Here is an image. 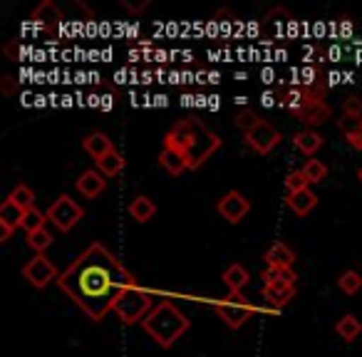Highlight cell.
Instances as JSON below:
<instances>
[{"instance_id":"cell-1","label":"cell","mask_w":362,"mask_h":357,"mask_svg":"<svg viewBox=\"0 0 362 357\" xmlns=\"http://www.w3.org/2000/svg\"><path fill=\"white\" fill-rule=\"evenodd\" d=\"M55 283L92 322H100L115 308L117 298L136 281L102 243H92L60 273Z\"/></svg>"},{"instance_id":"cell-2","label":"cell","mask_w":362,"mask_h":357,"mask_svg":"<svg viewBox=\"0 0 362 357\" xmlns=\"http://www.w3.org/2000/svg\"><path fill=\"white\" fill-rule=\"evenodd\" d=\"M164 146L184 154L189 169H199L221 146V136L199 119H179L166 131Z\"/></svg>"},{"instance_id":"cell-3","label":"cell","mask_w":362,"mask_h":357,"mask_svg":"<svg viewBox=\"0 0 362 357\" xmlns=\"http://www.w3.org/2000/svg\"><path fill=\"white\" fill-rule=\"evenodd\" d=\"M141 327H144V332L156 345L166 350V347L174 345V342L192 327V322H189V317L171 300H161L159 305H154V310L144 317Z\"/></svg>"},{"instance_id":"cell-4","label":"cell","mask_w":362,"mask_h":357,"mask_svg":"<svg viewBox=\"0 0 362 357\" xmlns=\"http://www.w3.org/2000/svg\"><path fill=\"white\" fill-rule=\"evenodd\" d=\"M112 310L117 312L124 325H134V322H144V317L154 310V303H151V293L144 291L141 286H129L119 298L115 300V308Z\"/></svg>"},{"instance_id":"cell-5","label":"cell","mask_w":362,"mask_h":357,"mask_svg":"<svg viewBox=\"0 0 362 357\" xmlns=\"http://www.w3.org/2000/svg\"><path fill=\"white\" fill-rule=\"evenodd\" d=\"M300 105L293 115L308 127H320L330 119V105L325 102V87H317V85H308L300 87Z\"/></svg>"},{"instance_id":"cell-6","label":"cell","mask_w":362,"mask_h":357,"mask_svg":"<svg viewBox=\"0 0 362 357\" xmlns=\"http://www.w3.org/2000/svg\"><path fill=\"white\" fill-rule=\"evenodd\" d=\"M82 216H85V209H82L75 199L67 197V194H62L60 199H55V201L50 204V209H47V221L62 233L72 231V228L80 223Z\"/></svg>"},{"instance_id":"cell-7","label":"cell","mask_w":362,"mask_h":357,"mask_svg":"<svg viewBox=\"0 0 362 357\" xmlns=\"http://www.w3.org/2000/svg\"><path fill=\"white\" fill-rule=\"evenodd\" d=\"M216 312L223 317V322H226L228 327L238 330V327L246 325L248 317L253 315V303L248 300L243 293H228L226 298H221V300L216 303Z\"/></svg>"},{"instance_id":"cell-8","label":"cell","mask_w":362,"mask_h":357,"mask_svg":"<svg viewBox=\"0 0 362 357\" xmlns=\"http://www.w3.org/2000/svg\"><path fill=\"white\" fill-rule=\"evenodd\" d=\"M281 139H283V134L271 124V122H266V119H261L246 134V144L251 146L256 154H261V156L271 154V151L276 149L278 144H281Z\"/></svg>"},{"instance_id":"cell-9","label":"cell","mask_w":362,"mask_h":357,"mask_svg":"<svg viewBox=\"0 0 362 357\" xmlns=\"http://www.w3.org/2000/svg\"><path fill=\"white\" fill-rule=\"evenodd\" d=\"M23 276H25L28 281H30V286L37 288V291H42L45 286H50L52 281H57V278H60V276H57L55 263H52L45 253L30 258V261L23 266Z\"/></svg>"},{"instance_id":"cell-10","label":"cell","mask_w":362,"mask_h":357,"mask_svg":"<svg viewBox=\"0 0 362 357\" xmlns=\"http://www.w3.org/2000/svg\"><path fill=\"white\" fill-rule=\"evenodd\" d=\"M216 211L221 213L228 223H241L243 218L248 216V211H251V201H248L241 192H228L218 199Z\"/></svg>"},{"instance_id":"cell-11","label":"cell","mask_w":362,"mask_h":357,"mask_svg":"<svg viewBox=\"0 0 362 357\" xmlns=\"http://www.w3.org/2000/svg\"><path fill=\"white\" fill-rule=\"evenodd\" d=\"M23 218H25V211L18 204H13L11 199L0 204V241H8L11 233L18 226H23Z\"/></svg>"},{"instance_id":"cell-12","label":"cell","mask_w":362,"mask_h":357,"mask_svg":"<svg viewBox=\"0 0 362 357\" xmlns=\"http://www.w3.org/2000/svg\"><path fill=\"white\" fill-rule=\"evenodd\" d=\"M293 298H296V286H293V283H271V286H263V300H266L273 310L286 308Z\"/></svg>"},{"instance_id":"cell-13","label":"cell","mask_w":362,"mask_h":357,"mask_svg":"<svg viewBox=\"0 0 362 357\" xmlns=\"http://www.w3.org/2000/svg\"><path fill=\"white\" fill-rule=\"evenodd\" d=\"M77 192L82 194L85 199H97L100 194H105L107 189V176H102L97 169H87L85 174L75 182Z\"/></svg>"},{"instance_id":"cell-14","label":"cell","mask_w":362,"mask_h":357,"mask_svg":"<svg viewBox=\"0 0 362 357\" xmlns=\"http://www.w3.org/2000/svg\"><path fill=\"white\" fill-rule=\"evenodd\" d=\"M263 261H266V266H271V268H293L296 253H293V248L288 246V243L276 241L266 253H263Z\"/></svg>"},{"instance_id":"cell-15","label":"cell","mask_w":362,"mask_h":357,"mask_svg":"<svg viewBox=\"0 0 362 357\" xmlns=\"http://www.w3.org/2000/svg\"><path fill=\"white\" fill-rule=\"evenodd\" d=\"M286 204L296 216H308L313 209L317 206V197L313 189H303V192H293L286 197Z\"/></svg>"},{"instance_id":"cell-16","label":"cell","mask_w":362,"mask_h":357,"mask_svg":"<svg viewBox=\"0 0 362 357\" xmlns=\"http://www.w3.org/2000/svg\"><path fill=\"white\" fill-rule=\"evenodd\" d=\"M82 146H85V151L95 161L105 159L107 154H112V151H115V144H112V139L107 134H102V131H95V134L87 136V139L82 141Z\"/></svg>"},{"instance_id":"cell-17","label":"cell","mask_w":362,"mask_h":357,"mask_svg":"<svg viewBox=\"0 0 362 357\" xmlns=\"http://www.w3.org/2000/svg\"><path fill=\"white\" fill-rule=\"evenodd\" d=\"M293 144H296L298 151H303V154L310 156V154H315L322 144H325V139H322V134H317V131L305 129V131H298V134L293 136Z\"/></svg>"},{"instance_id":"cell-18","label":"cell","mask_w":362,"mask_h":357,"mask_svg":"<svg viewBox=\"0 0 362 357\" xmlns=\"http://www.w3.org/2000/svg\"><path fill=\"white\" fill-rule=\"evenodd\" d=\"M248 281H251V276H248L246 268L238 266V263H231V266L223 271V283H226L231 293H241L243 288L248 286Z\"/></svg>"},{"instance_id":"cell-19","label":"cell","mask_w":362,"mask_h":357,"mask_svg":"<svg viewBox=\"0 0 362 357\" xmlns=\"http://www.w3.org/2000/svg\"><path fill=\"white\" fill-rule=\"evenodd\" d=\"M159 164L164 166V169L169 171L171 176H179V174H184V171L189 169V164H187V159H184V154H179V151L169 149V146H164V149H161Z\"/></svg>"},{"instance_id":"cell-20","label":"cell","mask_w":362,"mask_h":357,"mask_svg":"<svg viewBox=\"0 0 362 357\" xmlns=\"http://www.w3.org/2000/svg\"><path fill=\"white\" fill-rule=\"evenodd\" d=\"M335 332L345 342H355L357 337L362 335V322L357 320V317L352 315V312H347V315H342L340 320L335 322Z\"/></svg>"},{"instance_id":"cell-21","label":"cell","mask_w":362,"mask_h":357,"mask_svg":"<svg viewBox=\"0 0 362 357\" xmlns=\"http://www.w3.org/2000/svg\"><path fill=\"white\" fill-rule=\"evenodd\" d=\"M156 213V206L149 197H134L129 204V216L134 218L136 223H146L151 216Z\"/></svg>"},{"instance_id":"cell-22","label":"cell","mask_w":362,"mask_h":357,"mask_svg":"<svg viewBox=\"0 0 362 357\" xmlns=\"http://www.w3.org/2000/svg\"><path fill=\"white\" fill-rule=\"evenodd\" d=\"M33 21L40 23V25H45V28H52V25H60L62 23V13L52 0H47V3H42V6L33 13Z\"/></svg>"},{"instance_id":"cell-23","label":"cell","mask_w":362,"mask_h":357,"mask_svg":"<svg viewBox=\"0 0 362 357\" xmlns=\"http://www.w3.org/2000/svg\"><path fill=\"white\" fill-rule=\"evenodd\" d=\"M263 286H271V283H293L296 286L298 276L293 273V268H271L266 266V271L261 273Z\"/></svg>"},{"instance_id":"cell-24","label":"cell","mask_w":362,"mask_h":357,"mask_svg":"<svg viewBox=\"0 0 362 357\" xmlns=\"http://www.w3.org/2000/svg\"><path fill=\"white\" fill-rule=\"evenodd\" d=\"M122 169H124V156L117 149L112 151V154H107L105 159L97 161V171H100L102 176H117Z\"/></svg>"},{"instance_id":"cell-25","label":"cell","mask_w":362,"mask_h":357,"mask_svg":"<svg viewBox=\"0 0 362 357\" xmlns=\"http://www.w3.org/2000/svg\"><path fill=\"white\" fill-rule=\"evenodd\" d=\"M11 199L13 204H18V206L23 209V211H28V209H33L35 206V192H33L30 187H28V184H18L16 189H13L11 192Z\"/></svg>"},{"instance_id":"cell-26","label":"cell","mask_w":362,"mask_h":357,"mask_svg":"<svg viewBox=\"0 0 362 357\" xmlns=\"http://www.w3.org/2000/svg\"><path fill=\"white\" fill-rule=\"evenodd\" d=\"M45 223H47V211H40V209L33 206L25 211V218H23L21 228H25V233H35V231H40V228H45Z\"/></svg>"},{"instance_id":"cell-27","label":"cell","mask_w":362,"mask_h":357,"mask_svg":"<svg viewBox=\"0 0 362 357\" xmlns=\"http://www.w3.org/2000/svg\"><path fill=\"white\" fill-rule=\"evenodd\" d=\"M337 288H340L345 295H355L362 288V276L357 271H345L340 278H337Z\"/></svg>"},{"instance_id":"cell-28","label":"cell","mask_w":362,"mask_h":357,"mask_svg":"<svg viewBox=\"0 0 362 357\" xmlns=\"http://www.w3.org/2000/svg\"><path fill=\"white\" fill-rule=\"evenodd\" d=\"M28 246L40 256V253H45L47 248L52 246V233L47 231V228H40V231H35V233H28Z\"/></svg>"},{"instance_id":"cell-29","label":"cell","mask_w":362,"mask_h":357,"mask_svg":"<svg viewBox=\"0 0 362 357\" xmlns=\"http://www.w3.org/2000/svg\"><path fill=\"white\" fill-rule=\"evenodd\" d=\"M303 174H305V179L310 184H320L322 179L327 176V166L322 164V161H317V159H308L305 166H303Z\"/></svg>"},{"instance_id":"cell-30","label":"cell","mask_w":362,"mask_h":357,"mask_svg":"<svg viewBox=\"0 0 362 357\" xmlns=\"http://www.w3.org/2000/svg\"><path fill=\"white\" fill-rule=\"evenodd\" d=\"M261 122V117H258V112L256 110H251V107H246V110H241L236 115V119H233V124L238 127V129L243 131V134H248V131L253 129V127Z\"/></svg>"},{"instance_id":"cell-31","label":"cell","mask_w":362,"mask_h":357,"mask_svg":"<svg viewBox=\"0 0 362 357\" xmlns=\"http://www.w3.org/2000/svg\"><path fill=\"white\" fill-rule=\"evenodd\" d=\"M286 189H288V194H293V192H303V189H310V182H308V179H305V174H303V169L291 171V174L286 176Z\"/></svg>"},{"instance_id":"cell-32","label":"cell","mask_w":362,"mask_h":357,"mask_svg":"<svg viewBox=\"0 0 362 357\" xmlns=\"http://www.w3.org/2000/svg\"><path fill=\"white\" fill-rule=\"evenodd\" d=\"M342 115L347 117H362V97L350 95L345 102H342Z\"/></svg>"},{"instance_id":"cell-33","label":"cell","mask_w":362,"mask_h":357,"mask_svg":"<svg viewBox=\"0 0 362 357\" xmlns=\"http://www.w3.org/2000/svg\"><path fill=\"white\" fill-rule=\"evenodd\" d=\"M362 127V117H347V115H342V119L337 122V129L342 131V134H352V131H357Z\"/></svg>"},{"instance_id":"cell-34","label":"cell","mask_w":362,"mask_h":357,"mask_svg":"<svg viewBox=\"0 0 362 357\" xmlns=\"http://www.w3.org/2000/svg\"><path fill=\"white\" fill-rule=\"evenodd\" d=\"M16 87H18V82H16V77H3V80H0V92H3V95L6 97H11L13 92H16Z\"/></svg>"},{"instance_id":"cell-35","label":"cell","mask_w":362,"mask_h":357,"mask_svg":"<svg viewBox=\"0 0 362 357\" xmlns=\"http://www.w3.org/2000/svg\"><path fill=\"white\" fill-rule=\"evenodd\" d=\"M124 8H127V11H132V13H141V11H146V8H149V0H139V3L124 0Z\"/></svg>"},{"instance_id":"cell-36","label":"cell","mask_w":362,"mask_h":357,"mask_svg":"<svg viewBox=\"0 0 362 357\" xmlns=\"http://www.w3.org/2000/svg\"><path fill=\"white\" fill-rule=\"evenodd\" d=\"M6 52L8 57H11V60H21V50H18V40H13V42H8L6 45Z\"/></svg>"},{"instance_id":"cell-37","label":"cell","mask_w":362,"mask_h":357,"mask_svg":"<svg viewBox=\"0 0 362 357\" xmlns=\"http://www.w3.org/2000/svg\"><path fill=\"white\" fill-rule=\"evenodd\" d=\"M357 176H360V182H362V169H360V171H357Z\"/></svg>"}]
</instances>
